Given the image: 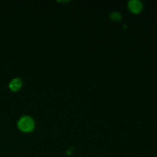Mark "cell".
I'll use <instances>...</instances> for the list:
<instances>
[{"mask_svg": "<svg viewBox=\"0 0 157 157\" xmlns=\"http://www.w3.org/2000/svg\"><path fill=\"white\" fill-rule=\"evenodd\" d=\"M18 127L20 130L25 132V133H29L32 131L35 127V122L33 119L29 116H24L18 121Z\"/></svg>", "mask_w": 157, "mask_h": 157, "instance_id": "obj_1", "label": "cell"}, {"mask_svg": "<svg viewBox=\"0 0 157 157\" xmlns=\"http://www.w3.org/2000/svg\"><path fill=\"white\" fill-rule=\"evenodd\" d=\"M128 8L130 12L137 14L141 12L143 9V3L139 0H130L128 2Z\"/></svg>", "mask_w": 157, "mask_h": 157, "instance_id": "obj_2", "label": "cell"}, {"mask_svg": "<svg viewBox=\"0 0 157 157\" xmlns=\"http://www.w3.org/2000/svg\"><path fill=\"white\" fill-rule=\"evenodd\" d=\"M21 85H22L21 80L19 78H15L11 81V82L9 84V87L12 91H17L21 88Z\"/></svg>", "mask_w": 157, "mask_h": 157, "instance_id": "obj_3", "label": "cell"}, {"mask_svg": "<svg viewBox=\"0 0 157 157\" xmlns=\"http://www.w3.org/2000/svg\"><path fill=\"white\" fill-rule=\"evenodd\" d=\"M110 18H111L113 20H115V21H120L121 18V15L119 12H113V13L110 15Z\"/></svg>", "mask_w": 157, "mask_h": 157, "instance_id": "obj_4", "label": "cell"}]
</instances>
